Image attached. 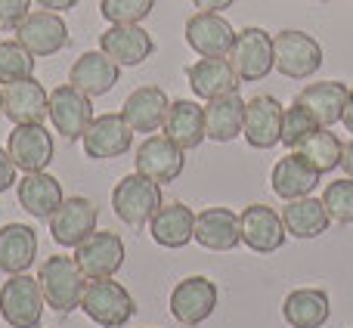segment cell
I'll use <instances>...</instances> for the list:
<instances>
[{
	"label": "cell",
	"mask_w": 353,
	"mask_h": 328,
	"mask_svg": "<svg viewBox=\"0 0 353 328\" xmlns=\"http://www.w3.org/2000/svg\"><path fill=\"white\" fill-rule=\"evenodd\" d=\"M245 124V99L239 93L217 96L205 105V134L214 143H230L242 134Z\"/></svg>",
	"instance_id": "32"
},
{
	"label": "cell",
	"mask_w": 353,
	"mask_h": 328,
	"mask_svg": "<svg viewBox=\"0 0 353 328\" xmlns=\"http://www.w3.org/2000/svg\"><path fill=\"white\" fill-rule=\"evenodd\" d=\"M323 205L329 207L335 223H353V176L329 183L323 192Z\"/></svg>",
	"instance_id": "37"
},
{
	"label": "cell",
	"mask_w": 353,
	"mask_h": 328,
	"mask_svg": "<svg viewBox=\"0 0 353 328\" xmlns=\"http://www.w3.org/2000/svg\"><path fill=\"white\" fill-rule=\"evenodd\" d=\"M186 78H189V87L199 99H217V96H230V93H239V72L232 68L230 56H214V59H205L201 56L195 65L186 68Z\"/></svg>",
	"instance_id": "18"
},
{
	"label": "cell",
	"mask_w": 353,
	"mask_h": 328,
	"mask_svg": "<svg viewBox=\"0 0 353 328\" xmlns=\"http://www.w3.org/2000/svg\"><path fill=\"white\" fill-rule=\"evenodd\" d=\"M16 195H19V205L37 220H50L62 207V201H65L59 180L43 174V170L25 174L22 180L16 183Z\"/></svg>",
	"instance_id": "25"
},
{
	"label": "cell",
	"mask_w": 353,
	"mask_h": 328,
	"mask_svg": "<svg viewBox=\"0 0 353 328\" xmlns=\"http://www.w3.org/2000/svg\"><path fill=\"white\" fill-rule=\"evenodd\" d=\"M239 223H242V242L248 245L257 254H273L285 245V223H282V214H276L267 205H248L239 214Z\"/></svg>",
	"instance_id": "17"
},
{
	"label": "cell",
	"mask_w": 353,
	"mask_h": 328,
	"mask_svg": "<svg viewBox=\"0 0 353 328\" xmlns=\"http://www.w3.org/2000/svg\"><path fill=\"white\" fill-rule=\"evenodd\" d=\"M99 50L118 65H143L155 53V41L143 25H112L99 34Z\"/></svg>",
	"instance_id": "21"
},
{
	"label": "cell",
	"mask_w": 353,
	"mask_h": 328,
	"mask_svg": "<svg viewBox=\"0 0 353 328\" xmlns=\"http://www.w3.org/2000/svg\"><path fill=\"white\" fill-rule=\"evenodd\" d=\"M217 310V285L205 276H186L171 291V316L180 325H201Z\"/></svg>",
	"instance_id": "11"
},
{
	"label": "cell",
	"mask_w": 353,
	"mask_h": 328,
	"mask_svg": "<svg viewBox=\"0 0 353 328\" xmlns=\"http://www.w3.org/2000/svg\"><path fill=\"white\" fill-rule=\"evenodd\" d=\"M155 10V0H103L99 12L112 25H140Z\"/></svg>",
	"instance_id": "36"
},
{
	"label": "cell",
	"mask_w": 353,
	"mask_h": 328,
	"mask_svg": "<svg viewBox=\"0 0 353 328\" xmlns=\"http://www.w3.org/2000/svg\"><path fill=\"white\" fill-rule=\"evenodd\" d=\"M341 167H344V174L353 176V140L350 143H344V158H341Z\"/></svg>",
	"instance_id": "42"
},
{
	"label": "cell",
	"mask_w": 353,
	"mask_h": 328,
	"mask_svg": "<svg viewBox=\"0 0 353 328\" xmlns=\"http://www.w3.org/2000/svg\"><path fill=\"white\" fill-rule=\"evenodd\" d=\"M282 223H285L288 236H294V238H319L323 232H329L332 214H329V207L323 205V198L304 195V198L285 201V207H282Z\"/></svg>",
	"instance_id": "29"
},
{
	"label": "cell",
	"mask_w": 353,
	"mask_h": 328,
	"mask_svg": "<svg viewBox=\"0 0 353 328\" xmlns=\"http://www.w3.org/2000/svg\"><path fill=\"white\" fill-rule=\"evenodd\" d=\"M282 316L292 328H323L332 316L329 294L323 288H298L282 300Z\"/></svg>",
	"instance_id": "31"
},
{
	"label": "cell",
	"mask_w": 353,
	"mask_h": 328,
	"mask_svg": "<svg viewBox=\"0 0 353 328\" xmlns=\"http://www.w3.org/2000/svg\"><path fill=\"white\" fill-rule=\"evenodd\" d=\"M316 130H319V121L313 118L310 109H304L301 103L285 109V115H282V143H285L288 149H298L301 143L310 134H316Z\"/></svg>",
	"instance_id": "35"
},
{
	"label": "cell",
	"mask_w": 353,
	"mask_h": 328,
	"mask_svg": "<svg viewBox=\"0 0 353 328\" xmlns=\"http://www.w3.org/2000/svg\"><path fill=\"white\" fill-rule=\"evenodd\" d=\"M16 41L22 43L34 59H47V56H56L59 50H65L68 43H72V37H68V25L59 12L37 10V12H28V16L19 22Z\"/></svg>",
	"instance_id": "6"
},
{
	"label": "cell",
	"mask_w": 353,
	"mask_h": 328,
	"mask_svg": "<svg viewBox=\"0 0 353 328\" xmlns=\"http://www.w3.org/2000/svg\"><path fill=\"white\" fill-rule=\"evenodd\" d=\"M298 152L304 155L319 174H332L344 158V143L338 140V134H332L329 127H319L316 134H310L301 143Z\"/></svg>",
	"instance_id": "33"
},
{
	"label": "cell",
	"mask_w": 353,
	"mask_h": 328,
	"mask_svg": "<svg viewBox=\"0 0 353 328\" xmlns=\"http://www.w3.org/2000/svg\"><path fill=\"white\" fill-rule=\"evenodd\" d=\"M195 242L208 251H232L242 242V223L232 207H205L195 214Z\"/></svg>",
	"instance_id": "22"
},
{
	"label": "cell",
	"mask_w": 353,
	"mask_h": 328,
	"mask_svg": "<svg viewBox=\"0 0 353 328\" xmlns=\"http://www.w3.org/2000/svg\"><path fill=\"white\" fill-rule=\"evenodd\" d=\"M230 62L245 84L263 81L276 68L273 34H267L263 28H254V25H251V28H242L236 34V43H232Z\"/></svg>",
	"instance_id": "7"
},
{
	"label": "cell",
	"mask_w": 353,
	"mask_h": 328,
	"mask_svg": "<svg viewBox=\"0 0 353 328\" xmlns=\"http://www.w3.org/2000/svg\"><path fill=\"white\" fill-rule=\"evenodd\" d=\"M6 152H10V158L19 170L34 174V170H43L53 161L56 143L43 124H16L10 134V143H6Z\"/></svg>",
	"instance_id": "15"
},
{
	"label": "cell",
	"mask_w": 353,
	"mask_h": 328,
	"mask_svg": "<svg viewBox=\"0 0 353 328\" xmlns=\"http://www.w3.org/2000/svg\"><path fill=\"white\" fill-rule=\"evenodd\" d=\"M165 136H171L180 149H199L208 140L205 134V105L192 99H176L165 115Z\"/></svg>",
	"instance_id": "30"
},
{
	"label": "cell",
	"mask_w": 353,
	"mask_h": 328,
	"mask_svg": "<svg viewBox=\"0 0 353 328\" xmlns=\"http://www.w3.org/2000/svg\"><path fill=\"white\" fill-rule=\"evenodd\" d=\"M195 3V10H201V12H223V10H230L236 0H192Z\"/></svg>",
	"instance_id": "40"
},
{
	"label": "cell",
	"mask_w": 353,
	"mask_h": 328,
	"mask_svg": "<svg viewBox=\"0 0 353 328\" xmlns=\"http://www.w3.org/2000/svg\"><path fill=\"white\" fill-rule=\"evenodd\" d=\"M186 43L205 59L214 56H230L236 43V28L226 22L220 12H195L186 22Z\"/></svg>",
	"instance_id": "16"
},
{
	"label": "cell",
	"mask_w": 353,
	"mask_h": 328,
	"mask_svg": "<svg viewBox=\"0 0 353 328\" xmlns=\"http://www.w3.org/2000/svg\"><path fill=\"white\" fill-rule=\"evenodd\" d=\"M0 115H3V87H0Z\"/></svg>",
	"instance_id": "44"
},
{
	"label": "cell",
	"mask_w": 353,
	"mask_h": 328,
	"mask_svg": "<svg viewBox=\"0 0 353 328\" xmlns=\"http://www.w3.org/2000/svg\"><path fill=\"white\" fill-rule=\"evenodd\" d=\"M134 161H137V174L168 186V183H174L176 176L183 174V167H186V149L176 146L171 136L152 134L140 143Z\"/></svg>",
	"instance_id": "9"
},
{
	"label": "cell",
	"mask_w": 353,
	"mask_h": 328,
	"mask_svg": "<svg viewBox=\"0 0 353 328\" xmlns=\"http://www.w3.org/2000/svg\"><path fill=\"white\" fill-rule=\"evenodd\" d=\"M121 78V65L112 56H105L103 50H90L84 53L68 72V84H74L78 90H84L87 96H105Z\"/></svg>",
	"instance_id": "23"
},
{
	"label": "cell",
	"mask_w": 353,
	"mask_h": 328,
	"mask_svg": "<svg viewBox=\"0 0 353 328\" xmlns=\"http://www.w3.org/2000/svg\"><path fill=\"white\" fill-rule=\"evenodd\" d=\"M282 103L276 96H254L245 103L242 136L251 149H273L282 143Z\"/></svg>",
	"instance_id": "14"
},
{
	"label": "cell",
	"mask_w": 353,
	"mask_h": 328,
	"mask_svg": "<svg viewBox=\"0 0 353 328\" xmlns=\"http://www.w3.org/2000/svg\"><path fill=\"white\" fill-rule=\"evenodd\" d=\"M31 0H0V31H16L19 22L28 16Z\"/></svg>",
	"instance_id": "38"
},
{
	"label": "cell",
	"mask_w": 353,
	"mask_h": 328,
	"mask_svg": "<svg viewBox=\"0 0 353 328\" xmlns=\"http://www.w3.org/2000/svg\"><path fill=\"white\" fill-rule=\"evenodd\" d=\"M97 220L99 211L90 198H81V195H72V198L62 201V207L50 217V236H53L56 245L62 248H78L90 232H97Z\"/></svg>",
	"instance_id": "13"
},
{
	"label": "cell",
	"mask_w": 353,
	"mask_h": 328,
	"mask_svg": "<svg viewBox=\"0 0 353 328\" xmlns=\"http://www.w3.org/2000/svg\"><path fill=\"white\" fill-rule=\"evenodd\" d=\"M3 115L12 124H43V118H50V93L34 78L6 84L3 87Z\"/></svg>",
	"instance_id": "19"
},
{
	"label": "cell",
	"mask_w": 353,
	"mask_h": 328,
	"mask_svg": "<svg viewBox=\"0 0 353 328\" xmlns=\"http://www.w3.org/2000/svg\"><path fill=\"white\" fill-rule=\"evenodd\" d=\"M16 164H12V158H10V152H6L3 146H0V192H6V189L16 183Z\"/></svg>",
	"instance_id": "39"
},
{
	"label": "cell",
	"mask_w": 353,
	"mask_h": 328,
	"mask_svg": "<svg viewBox=\"0 0 353 328\" xmlns=\"http://www.w3.org/2000/svg\"><path fill=\"white\" fill-rule=\"evenodd\" d=\"M43 291L41 282L31 279L28 273L10 276L0 288V316L10 328H41L43 319Z\"/></svg>",
	"instance_id": "3"
},
{
	"label": "cell",
	"mask_w": 353,
	"mask_h": 328,
	"mask_svg": "<svg viewBox=\"0 0 353 328\" xmlns=\"http://www.w3.org/2000/svg\"><path fill=\"white\" fill-rule=\"evenodd\" d=\"M316 3H332V0H316Z\"/></svg>",
	"instance_id": "45"
},
{
	"label": "cell",
	"mask_w": 353,
	"mask_h": 328,
	"mask_svg": "<svg viewBox=\"0 0 353 328\" xmlns=\"http://www.w3.org/2000/svg\"><path fill=\"white\" fill-rule=\"evenodd\" d=\"M273 50H276V68L292 81L313 78L323 68V47L307 31H294V28L279 31L273 37Z\"/></svg>",
	"instance_id": "5"
},
{
	"label": "cell",
	"mask_w": 353,
	"mask_h": 328,
	"mask_svg": "<svg viewBox=\"0 0 353 328\" xmlns=\"http://www.w3.org/2000/svg\"><path fill=\"white\" fill-rule=\"evenodd\" d=\"M34 78V56L19 41H0V84Z\"/></svg>",
	"instance_id": "34"
},
{
	"label": "cell",
	"mask_w": 353,
	"mask_h": 328,
	"mask_svg": "<svg viewBox=\"0 0 353 328\" xmlns=\"http://www.w3.org/2000/svg\"><path fill=\"white\" fill-rule=\"evenodd\" d=\"M341 124L353 134V90H350V99H347V109H344V118H341Z\"/></svg>",
	"instance_id": "43"
},
{
	"label": "cell",
	"mask_w": 353,
	"mask_h": 328,
	"mask_svg": "<svg viewBox=\"0 0 353 328\" xmlns=\"http://www.w3.org/2000/svg\"><path fill=\"white\" fill-rule=\"evenodd\" d=\"M347 99H350L347 84H341V81H319V84H307L294 103L310 109L313 118L319 121V127H332V124H338L344 118Z\"/></svg>",
	"instance_id": "26"
},
{
	"label": "cell",
	"mask_w": 353,
	"mask_h": 328,
	"mask_svg": "<svg viewBox=\"0 0 353 328\" xmlns=\"http://www.w3.org/2000/svg\"><path fill=\"white\" fill-rule=\"evenodd\" d=\"M50 121H53L56 134H62L68 143L81 140L93 121L90 96L74 84H59L50 93Z\"/></svg>",
	"instance_id": "8"
},
{
	"label": "cell",
	"mask_w": 353,
	"mask_h": 328,
	"mask_svg": "<svg viewBox=\"0 0 353 328\" xmlns=\"http://www.w3.org/2000/svg\"><path fill=\"white\" fill-rule=\"evenodd\" d=\"M74 260L84 269L87 279H115V273L124 267V242L115 232H90L74 248Z\"/></svg>",
	"instance_id": "12"
},
{
	"label": "cell",
	"mask_w": 353,
	"mask_h": 328,
	"mask_svg": "<svg viewBox=\"0 0 353 328\" xmlns=\"http://www.w3.org/2000/svg\"><path fill=\"white\" fill-rule=\"evenodd\" d=\"M41 10H50V12H62V10H74L78 0H37Z\"/></svg>",
	"instance_id": "41"
},
{
	"label": "cell",
	"mask_w": 353,
	"mask_h": 328,
	"mask_svg": "<svg viewBox=\"0 0 353 328\" xmlns=\"http://www.w3.org/2000/svg\"><path fill=\"white\" fill-rule=\"evenodd\" d=\"M161 201V183L149 180L143 174H128L115 183L112 189V207H115L118 220L128 226H146L149 220L159 214Z\"/></svg>",
	"instance_id": "2"
},
{
	"label": "cell",
	"mask_w": 353,
	"mask_h": 328,
	"mask_svg": "<svg viewBox=\"0 0 353 328\" xmlns=\"http://www.w3.org/2000/svg\"><path fill=\"white\" fill-rule=\"evenodd\" d=\"M319 176L323 174H319V170L313 167L298 149H294V152H288L285 158L276 161L270 183H273V192L279 195L282 201H292V198L313 195V189L319 186Z\"/></svg>",
	"instance_id": "24"
},
{
	"label": "cell",
	"mask_w": 353,
	"mask_h": 328,
	"mask_svg": "<svg viewBox=\"0 0 353 328\" xmlns=\"http://www.w3.org/2000/svg\"><path fill=\"white\" fill-rule=\"evenodd\" d=\"M37 232L28 223H6L0 229V273L19 276L34 267Z\"/></svg>",
	"instance_id": "28"
},
{
	"label": "cell",
	"mask_w": 353,
	"mask_h": 328,
	"mask_svg": "<svg viewBox=\"0 0 353 328\" xmlns=\"http://www.w3.org/2000/svg\"><path fill=\"white\" fill-rule=\"evenodd\" d=\"M84 143L87 158L93 161H105V158H121L124 152H130L134 146V130L124 121L121 112H109V115H97L87 127V134L81 136Z\"/></svg>",
	"instance_id": "10"
},
{
	"label": "cell",
	"mask_w": 353,
	"mask_h": 328,
	"mask_svg": "<svg viewBox=\"0 0 353 328\" xmlns=\"http://www.w3.org/2000/svg\"><path fill=\"white\" fill-rule=\"evenodd\" d=\"M149 232H152L155 245H161V248H183L195 238V211L186 207L183 201L161 205L159 214L149 220Z\"/></svg>",
	"instance_id": "27"
},
{
	"label": "cell",
	"mask_w": 353,
	"mask_h": 328,
	"mask_svg": "<svg viewBox=\"0 0 353 328\" xmlns=\"http://www.w3.org/2000/svg\"><path fill=\"white\" fill-rule=\"evenodd\" d=\"M171 109V99L161 87L146 84V87H137L121 105V115L124 121L130 124L134 134H155L159 127H165V115Z\"/></svg>",
	"instance_id": "20"
},
{
	"label": "cell",
	"mask_w": 353,
	"mask_h": 328,
	"mask_svg": "<svg viewBox=\"0 0 353 328\" xmlns=\"http://www.w3.org/2000/svg\"><path fill=\"white\" fill-rule=\"evenodd\" d=\"M81 310L87 313V319H93L103 328H121L134 319L137 300L130 298V291L115 279H93L84 291Z\"/></svg>",
	"instance_id": "4"
},
{
	"label": "cell",
	"mask_w": 353,
	"mask_h": 328,
	"mask_svg": "<svg viewBox=\"0 0 353 328\" xmlns=\"http://www.w3.org/2000/svg\"><path fill=\"white\" fill-rule=\"evenodd\" d=\"M37 282H41V291H43L47 307H53V310L62 313V316L78 310L81 300H84L87 285H90L84 269L78 267V260H74V257H65V254L47 257V260L41 263Z\"/></svg>",
	"instance_id": "1"
}]
</instances>
